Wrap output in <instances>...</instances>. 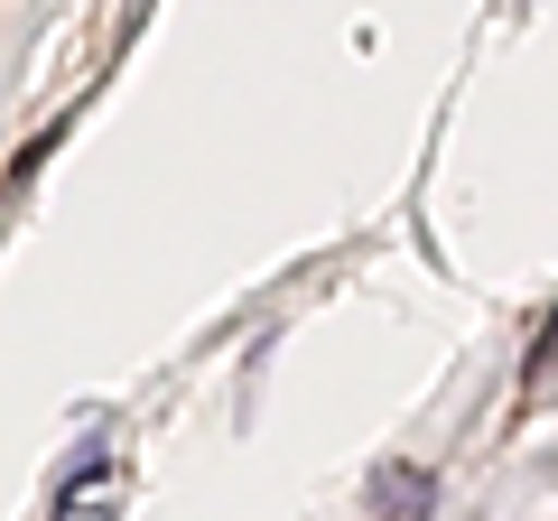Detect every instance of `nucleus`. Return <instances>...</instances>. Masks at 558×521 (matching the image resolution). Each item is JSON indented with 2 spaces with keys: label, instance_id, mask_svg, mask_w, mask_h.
<instances>
[{
  "label": "nucleus",
  "instance_id": "f03ea898",
  "mask_svg": "<svg viewBox=\"0 0 558 521\" xmlns=\"http://www.w3.org/2000/svg\"><path fill=\"white\" fill-rule=\"evenodd\" d=\"M65 521H121V502H102V494L75 502V494H65Z\"/></svg>",
  "mask_w": 558,
  "mask_h": 521
},
{
  "label": "nucleus",
  "instance_id": "7ed1b4c3",
  "mask_svg": "<svg viewBox=\"0 0 558 521\" xmlns=\"http://www.w3.org/2000/svg\"><path fill=\"white\" fill-rule=\"evenodd\" d=\"M140 10H149V0H131V20H140Z\"/></svg>",
  "mask_w": 558,
  "mask_h": 521
},
{
  "label": "nucleus",
  "instance_id": "f257e3e1",
  "mask_svg": "<svg viewBox=\"0 0 558 521\" xmlns=\"http://www.w3.org/2000/svg\"><path fill=\"white\" fill-rule=\"evenodd\" d=\"M373 512L381 521H428L438 512V475L428 465H373Z\"/></svg>",
  "mask_w": 558,
  "mask_h": 521
}]
</instances>
